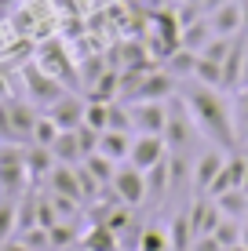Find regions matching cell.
<instances>
[{
	"mask_svg": "<svg viewBox=\"0 0 248 251\" xmlns=\"http://www.w3.org/2000/svg\"><path fill=\"white\" fill-rule=\"evenodd\" d=\"M84 124L95 127V131H106L110 127V102H91L88 99V106H84Z\"/></svg>",
	"mask_w": 248,
	"mask_h": 251,
	"instance_id": "33",
	"label": "cell"
},
{
	"mask_svg": "<svg viewBox=\"0 0 248 251\" xmlns=\"http://www.w3.org/2000/svg\"><path fill=\"white\" fill-rule=\"evenodd\" d=\"M0 251H29L22 244V237H7V240H0Z\"/></svg>",
	"mask_w": 248,
	"mask_h": 251,
	"instance_id": "36",
	"label": "cell"
},
{
	"mask_svg": "<svg viewBox=\"0 0 248 251\" xmlns=\"http://www.w3.org/2000/svg\"><path fill=\"white\" fill-rule=\"evenodd\" d=\"M77 248L81 251H121V240H117V233L110 229L106 222H91V226L81 233Z\"/></svg>",
	"mask_w": 248,
	"mask_h": 251,
	"instance_id": "16",
	"label": "cell"
},
{
	"mask_svg": "<svg viewBox=\"0 0 248 251\" xmlns=\"http://www.w3.org/2000/svg\"><path fill=\"white\" fill-rule=\"evenodd\" d=\"M204 4V11H212V7H219V4H226V0H201Z\"/></svg>",
	"mask_w": 248,
	"mask_h": 251,
	"instance_id": "40",
	"label": "cell"
},
{
	"mask_svg": "<svg viewBox=\"0 0 248 251\" xmlns=\"http://www.w3.org/2000/svg\"><path fill=\"white\" fill-rule=\"evenodd\" d=\"M208 25L216 37H241L245 25H241V0H226V4L212 7L208 11Z\"/></svg>",
	"mask_w": 248,
	"mask_h": 251,
	"instance_id": "14",
	"label": "cell"
},
{
	"mask_svg": "<svg viewBox=\"0 0 248 251\" xmlns=\"http://www.w3.org/2000/svg\"><path fill=\"white\" fill-rule=\"evenodd\" d=\"M55 138H58V124H55V120H51L48 113H44V117H37V124H33V138H29V142H33V146H44V150H51V142H55Z\"/></svg>",
	"mask_w": 248,
	"mask_h": 251,
	"instance_id": "32",
	"label": "cell"
},
{
	"mask_svg": "<svg viewBox=\"0 0 248 251\" xmlns=\"http://www.w3.org/2000/svg\"><path fill=\"white\" fill-rule=\"evenodd\" d=\"M22 84H26V91H29V102H37V106H55L58 99H62L66 91V84H58L55 76L48 73V69H40L37 62H26L22 66Z\"/></svg>",
	"mask_w": 248,
	"mask_h": 251,
	"instance_id": "4",
	"label": "cell"
},
{
	"mask_svg": "<svg viewBox=\"0 0 248 251\" xmlns=\"http://www.w3.org/2000/svg\"><path fill=\"white\" fill-rule=\"evenodd\" d=\"M7 4H15V0H0V7H7Z\"/></svg>",
	"mask_w": 248,
	"mask_h": 251,
	"instance_id": "43",
	"label": "cell"
},
{
	"mask_svg": "<svg viewBox=\"0 0 248 251\" xmlns=\"http://www.w3.org/2000/svg\"><path fill=\"white\" fill-rule=\"evenodd\" d=\"M142 175H146V201L161 204L168 193H172V182H168V157L161 164H153L150 171H142Z\"/></svg>",
	"mask_w": 248,
	"mask_h": 251,
	"instance_id": "21",
	"label": "cell"
},
{
	"mask_svg": "<svg viewBox=\"0 0 248 251\" xmlns=\"http://www.w3.org/2000/svg\"><path fill=\"white\" fill-rule=\"evenodd\" d=\"M241 66H245V33L230 40V51L223 58V91L241 88Z\"/></svg>",
	"mask_w": 248,
	"mask_h": 251,
	"instance_id": "18",
	"label": "cell"
},
{
	"mask_svg": "<svg viewBox=\"0 0 248 251\" xmlns=\"http://www.w3.org/2000/svg\"><path fill=\"white\" fill-rule=\"evenodd\" d=\"M44 189L48 193H58V197H70V201L84 204L81 197V178H77V164H55L44 178Z\"/></svg>",
	"mask_w": 248,
	"mask_h": 251,
	"instance_id": "12",
	"label": "cell"
},
{
	"mask_svg": "<svg viewBox=\"0 0 248 251\" xmlns=\"http://www.w3.org/2000/svg\"><path fill=\"white\" fill-rule=\"evenodd\" d=\"M241 226H245V222L226 219V215H223V219L216 222V229H212V237L219 240V248H223V251H230V248H237V244H241Z\"/></svg>",
	"mask_w": 248,
	"mask_h": 251,
	"instance_id": "29",
	"label": "cell"
},
{
	"mask_svg": "<svg viewBox=\"0 0 248 251\" xmlns=\"http://www.w3.org/2000/svg\"><path fill=\"white\" fill-rule=\"evenodd\" d=\"M110 189H113V201L124 204V207H142L146 204V175H142L139 168H132V164H117V175L113 182H110Z\"/></svg>",
	"mask_w": 248,
	"mask_h": 251,
	"instance_id": "6",
	"label": "cell"
},
{
	"mask_svg": "<svg viewBox=\"0 0 248 251\" xmlns=\"http://www.w3.org/2000/svg\"><path fill=\"white\" fill-rule=\"evenodd\" d=\"M234 120H237V135H241V142H248V88L234 91Z\"/></svg>",
	"mask_w": 248,
	"mask_h": 251,
	"instance_id": "34",
	"label": "cell"
},
{
	"mask_svg": "<svg viewBox=\"0 0 248 251\" xmlns=\"http://www.w3.org/2000/svg\"><path fill=\"white\" fill-rule=\"evenodd\" d=\"M81 164L88 168V175H91V178H99L102 186H110V182H113V175H117V164L110 160V157H102V153H88V157H84Z\"/></svg>",
	"mask_w": 248,
	"mask_h": 251,
	"instance_id": "28",
	"label": "cell"
},
{
	"mask_svg": "<svg viewBox=\"0 0 248 251\" xmlns=\"http://www.w3.org/2000/svg\"><path fill=\"white\" fill-rule=\"evenodd\" d=\"M193 80L204 84V88H219V91H223V66H219V62H208V58H201V55H197Z\"/></svg>",
	"mask_w": 248,
	"mask_h": 251,
	"instance_id": "30",
	"label": "cell"
},
{
	"mask_svg": "<svg viewBox=\"0 0 248 251\" xmlns=\"http://www.w3.org/2000/svg\"><path fill=\"white\" fill-rule=\"evenodd\" d=\"M241 153H245V157H248V142H241Z\"/></svg>",
	"mask_w": 248,
	"mask_h": 251,
	"instance_id": "42",
	"label": "cell"
},
{
	"mask_svg": "<svg viewBox=\"0 0 248 251\" xmlns=\"http://www.w3.org/2000/svg\"><path fill=\"white\" fill-rule=\"evenodd\" d=\"M37 66L48 69L51 76H55L58 84H66V88H77L81 84V62H73V55L66 51L62 40H44L37 51Z\"/></svg>",
	"mask_w": 248,
	"mask_h": 251,
	"instance_id": "3",
	"label": "cell"
},
{
	"mask_svg": "<svg viewBox=\"0 0 248 251\" xmlns=\"http://www.w3.org/2000/svg\"><path fill=\"white\" fill-rule=\"evenodd\" d=\"M197 124H193L190 109H186V102L172 95L168 99V124H165V142H168V153H190L193 142H197Z\"/></svg>",
	"mask_w": 248,
	"mask_h": 251,
	"instance_id": "2",
	"label": "cell"
},
{
	"mask_svg": "<svg viewBox=\"0 0 248 251\" xmlns=\"http://www.w3.org/2000/svg\"><path fill=\"white\" fill-rule=\"evenodd\" d=\"M55 168V157H51V150H44V146H33V150H26V171H29L33 182H44L48 171Z\"/></svg>",
	"mask_w": 248,
	"mask_h": 251,
	"instance_id": "26",
	"label": "cell"
},
{
	"mask_svg": "<svg viewBox=\"0 0 248 251\" xmlns=\"http://www.w3.org/2000/svg\"><path fill=\"white\" fill-rule=\"evenodd\" d=\"M172 95H175V76H168L165 69H146L132 102H168Z\"/></svg>",
	"mask_w": 248,
	"mask_h": 251,
	"instance_id": "13",
	"label": "cell"
},
{
	"mask_svg": "<svg viewBox=\"0 0 248 251\" xmlns=\"http://www.w3.org/2000/svg\"><path fill=\"white\" fill-rule=\"evenodd\" d=\"M241 88H248V33H245V66H241ZM237 88V91H241Z\"/></svg>",
	"mask_w": 248,
	"mask_h": 251,
	"instance_id": "37",
	"label": "cell"
},
{
	"mask_svg": "<svg viewBox=\"0 0 248 251\" xmlns=\"http://www.w3.org/2000/svg\"><path fill=\"white\" fill-rule=\"evenodd\" d=\"M179 99L186 102L197 131L219 150H241V135H237V120H234V102H226L219 88H204V84H190Z\"/></svg>",
	"mask_w": 248,
	"mask_h": 251,
	"instance_id": "1",
	"label": "cell"
},
{
	"mask_svg": "<svg viewBox=\"0 0 248 251\" xmlns=\"http://www.w3.org/2000/svg\"><path fill=\"white\" fill-rule=\"evenodd\" d=\"M51 157H55V164H81V160H84L77 127H73V131H58V138L51 142Z\"/></svg>",
	"mask_w": 248,
	"mask_h": 251,
	"instance_id": "19",
	"label": "cell"
},
{
	"mask_svg": "<svg viewBox=\"0 0 248 251\" xmlns=\"http://www.w3.org/2000/svg\"><path fill=\"white\" fill-rule=\"evenodd\" d=\"M241 189H245V193H248V171H245V182H241Z\"/></svg>",
	"mask_w": 248,
	"mask_h": 251,
	"instance_id": "41",
	"label": "cell"
},
{
	"mask_svg": "<svg viewBox=\"0 0 248 251\" xmlns=\"http://www.w3.org/2000/svg\"><path fill=\"white\" fill-rule=\"evenodd\" d=\"M132 142H135V131H102L99 135V150L95 153H102V157H110L113 164H124L128 160V153H132Z\"/></svg>",
	"mask_w": 248,
	"mask_h": 251,
	"instance_id": "17",
	"label": "cell"
},
{
	"mask_svg": "<svg viewBox=\"0 0 248 251\" xmlns=\"http://www.w3.org/2000/svg\"><path fill=\"white\" fill-rule=\"evenodd\" d=\"M241 248L248 251V219H245V226H241Z\"/></svg>",
	"mask_w": 248,
	"mask_h": 251,
	"instance_id": "39",
	"label": "cell"
},
{
	"mask_svg": "<svg viewBox=\"0 0 248 251\" xmlns=\"http://www.w3.org/2000/svg\"><path fill=\"white\" fill-rule=\"evenodd\" d=\"M245 171H248V157L241 150H234L226 157V164L219 168V175H216V182L208 186V197H219V193H230V189H241L245 182Z\"/></svg>",
	"mask_w": 248,
	"mask_h": 251,
	"instance_id": "11",
	"label": "cell"
},
{
	"mask_svg": "<svg viewBox=\"0 0 248 251\" xmlns=\"http://www.w3.org/2000/svg\"><path fill=\"white\" fill-rule=\"evenodd\" d=\"M212 201L219 204V211H223L226 219H237V222L248 219V193L245 189H230V193H219V197H212Z\"/></svg>",
	"mask_w": 248,
	"mask_h": 251,
	"instance_id": "24",
	"label": "cell"
},
{
	"mask_svg": "<svg viewBox=\"0 0 248 251\" xmlns=\"http://www.w3.org/2000/svg\"><path fill=\"white\" fill-rule=\"evenodd\" d=\"M168 157V142L165 135H135L132 142V153H128V164L139 171H150L153 164H161Z\"/></svg>",
	"mask_w": 248,
	"mask_h": 251,
	"instance_id": "8",
	"label": "cell"
},
{
	"mask_svg": "<svg viewBox=\"0 0 248 251\" xmlns=\"http://www.w3.org/2000/svg\"><path fill=\"white\" fill-rule=\"evenodd\" d=\"M135 135H165L168 124V102H128Z\"/></svg>",
	"mask_w": 248,
	"mask_h": 251,
	"instance_id": "7",
	"label": "cell"
},
{
	"mask_svg": "<svg viewBox=\"0 0 248 251\" xmlns=\"http://www.w3.org/2000/svg\"><path fill=\"white\" fill-rule=\"evenodd\" d=\"M165 69L168 76H175V80H190L193 69H197V51H186V48H175L172 55L165 58Z\"/></svg>",
	"mask_w": 248,
	"mask_h": 251,
	"instance_id": "20",
	"label": "cell"
},
{
	"mask_svg": "<svg viewBox=\"0 0 248 251\" xmlns=\"http://www.w3.org/2000/svg\"><path fill=\"white\" fill-rule=\"evenodd\" d=\"M62 251H81V248H62Z\"/></svg>",
	"mask_w": 248,
	"mask_h": 251,
	"instance_id": "44",
	"label": "cell"
},
{
	"mask_svg": "<svg viewBox=\"0 0 248 251\" xmlns=\"http://www.w3.org/2000/svg\"><path fill=\"white\" fill-rule=\"evenodd\" d=\"M15 222H19V197H4L0 201V240L15 237Z\"/></svg>",
	"mask_w": 248,
	"mask_h": 251,
	"instance_id": "31",
	"label": "cell"
},
{
	"mask_svg": "<svg viewBox=\"0 0 248 251\" xmlns=\"http://www.w3.org/2000/svg\"><path fill=\"white\" fill-rule=\"evenodd\" d=\"M26 186H29V171H26V150L0 146V193H4V197H22Z\"/></svg>",
	"mask_w": 248,
	"mask_h": 251,
	"instance_id": "5",
	"label": "cell"
},
{
	"mask_svg": "<svg viewBox=\"0 0 248 251\" xmlns=\"http://www.w3.org/2000/svg\"><path fill=\"white\" fill-rule=\"evenodd\" d=\"M139 251H172V240H168V226L165 222H146V226H142Z\"/></svg>",
	"mask_w": 248,
	"mask_h": 251,
	"instance_id": "27",
	"label": "cell"
},
{
	"mask_svg": "<svg viewBox=\"0 0 248 251\" xmlns=\"http://www.w3.org/2000/svg\"><path fill=\"white\" fill-rule=\"evenodd\" d=\"M212 37H216V33H212V25H208V15H201L197 22L183 25V37H179V48H186V51H197V55H201V48L208 44Z\"/></svg>",
	"mask_w": 248,
	"mask_h": 251,
	"instance_id": "23",
	"label": "cell"
},
{
	"mask_svg": "<svg viewBox=\"0 0 248 251\" xmlns=\"http://www.w3.org/2000/svg\"><path fill=\"white\" fill-rule=\"evenodd\" d=\"M190 251H223V248H219V240H216V237L208 233V237H193Z\"/></svg>",
	"mask_w": 248,
	"mask_h": 251,
	"instance_id": "35",
	"label": "cell"
},
{
	"mask_svg": "<svg viewBox=\"0 0 248 251\" xmlns=\"http://www.w3.org/2000/svg\"><path fill=\"white\" fill-rule=\"evenodd\" d=\"M168 240H172V251H190L193 229H190V215H186V207H179L172 219H168Z\"/></svg>",
	"mask_w": 248,
	"mask_h": 251,
	"instance_id": "22",
	"label": "cell"
},
{
	"mask_svg": "<svg viewBox=\"0 0 248 251\" xmlns=\"http://www.w3.org/2000/svg\"><path fill=\"white\" fill-rule=\"evenodd\" d=\"M88 99L91 102H117V66H106L95 76V84L88 88Z\"/></svg>",
	"mask_w": 248,
	"mask_h": 251,
	"instance_id": "25",
	"label": "cell"
},
{
	"mask_svg": "<svg viewBox=\"0 0 248 251\" xmlns=\"http://www.w3.org/2000/svg\"><path fill=\"white\" fill-rule=\"evenodd\" d=\"M186 215H190V229H193V237H208L212 229H216V222L223 219V211H219V204L212 201L208 193L197 197L190 207H186Z\"/></svg>",
	"mask_w": 248,
	"mask_h": 251,
	"instance_id": "15",
	"label": "cell"
},
{
	"mask_svg": "<svg viewBox=\"0 0 248 251\" xmlns=\"http://www.w3.org/2000/svg\"><path fill=\"white\" fill-rule=\"evenodd\" d=\"M230 153L226 150H219V146H212V150H204L193 157V189L197 193H208V186L216 182V175H219V168L226 164Z\"/></svg>",
	"mask_w": 248,
	"mask_h": 251,
	"instance_id": "10",
	"label": "cell"
},
{
	"mask_svg": "<svg viewBox=\"0 0 248 251\" xmlns=\"http://www.w3.org/2000/svg\"><path fill=\"white\" fill-rule=\"evenodd\" d=\"M241 25H245V33H248V0H241Z\"/></svg>",
	"mask_w": 248,
	"mask_h": 251,
	"instance_id": "38",
	"label": "cell"
},
{
	"mask_svg": "<svg viewBox=\"0 0 248 251\" xmlns=\"http://www.w3.org/2000/svg\"><path fill=\"white\" fill-rule=\"evenodd\" d=\"M84 106H88V99H81L77 91H66L55 106H48V117L58 124V131H73L84 124Z\"/></svg>",
	"mask_w": 248,
	"mask_h": 251,
	"instance_id": "9",
	"label": "cell"
}]
</instances>
